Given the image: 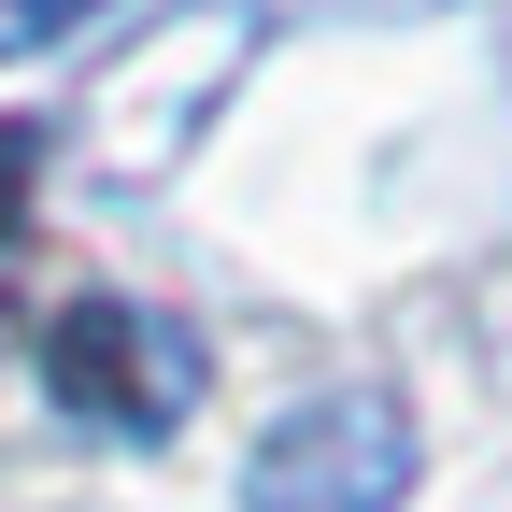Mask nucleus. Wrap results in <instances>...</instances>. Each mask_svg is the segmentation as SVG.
<instances>
[{
  "instance_id": "nucleus-1",
  "label": "nucleus",
  "mask_w": 512,
  "mask_h": 512,
  "mask_svg": "<svg viewBox=\"0 0 512 512\" xmlns=\"http://www.w3.org/2000/svg\"><path fill=\"white\" fill-rule=\"evenodd\" d=\"M256 57V0H171V15L86 86V171L100 185H171L185 143L214 128V100Z\"/></svg>"
},
{
  "instance_id": "nucleus-2",
  "label": "nucleus",
  "mask_w": 512,
  "mask_h": 512,
  "mask_svg": "<svg viewBox=\"0 0 512 512\" xmlns=\"http://www.w3.org/2000/svg\"><path fill=\"white\" fill-rule=\"evenodd\" d=\"M43 384H57V413H86L114 441H171L185 413H200V328L185 313H143V299H72L43 328Z\"/></svg>"
},
{
  "instance_id": "nucleus-3",
  "label": "nucleus",
  "mask_w": 512,
  "mask_h": 512,
  "mask_svg": "<svg viewBox=\"0 0 512 512\" xmlns=\"http://www.w3.org/2000/svg\"><path fill=\"white\" fill-rule=\"evenodd\" d=\"M413 498V399L399 384H328L242 456V512H399Z\"/></svg>"
},
{
  "instance_id": "nucleus-4",
  "label": "nucleus",
  "mask_w": 512,
  "mask_h": 512,
  "mask_svg": "<svg viewBox=\"0 0 512 512\" xmlns=\"http://www.w3.org/2000/svg\"><path fill=\"white\" fill-rule=\"evenodd\" d=\"M100 15V0H0V57H43V43H72Z\"/></svg>"
},
{
  "instance_id": "nucleus-5",
  "label": "nucleus",
  "mask_w": 512,
  "mask_h": 512,
  "mask_svg": "<svg viewBox=\"0 0 512 512\" xmlns=\"http://www.w3.org/2000/svg\"><path fill=\"white\" fill-rule=\"evenodd\" d=\"M29 171H43V128H0V242H15V200H29Z\"/></svg>"
},
{
  "instance_id": "nucleus-6",
  "label": "nucleus",
  "mask_w": 512,
  "mask_h": 512,
  "mask_svg": "<svg viewBox=\"0 0 512 512\" xmlns=\"http://www.w3.org/2000/svg\"><path fill=\"white\" fill-rule=\"evenodd\" d=\"M256 15H342V29H384V15H427V0H256Z\"/></svg>"
}]
</instances>
